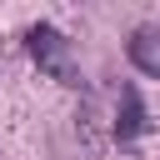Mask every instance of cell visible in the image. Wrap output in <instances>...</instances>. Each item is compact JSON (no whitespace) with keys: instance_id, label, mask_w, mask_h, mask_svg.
Masks as SVG:
<instances>
[{"instance_id":"7a4b0ae2","label":"cell","mask_w":160,"mask_h":160,"mask_svg":"<svg viewBox=\"0 0 160 160\" xmlns=\"http://www.w3.org/2000/svg\"><path fill=\"white\" fill-rule=\"evenodd\" d=\"M125 55H130V65L140 75L160 80V25H135L130 40H125Z\"/></svg>"},{"instance_id":"6da1fadb","label":"cell","mask_w":160,"mask_h":160,"mask_svg":"<svg viewBox=\"0 0 160 160\" xmlns=\"http://www.w3.org/2000/svg\"><path fill=\"white\" fill-rule=\"evenodd\" d=\"M25 50H30V60L50 75V80H60V85H80V65H75V45H70V35L65 30H55V25H30L25 30Z\"/></svg>"},{"instance_id":"3957f363","label":"cell","mask_w":160,"mask_h":160,"mask_svg":"<svg viewBox=\"0 0 160 160\" xmlns=\"http://www.w3.org/2000/svg\"><path fill=\"white\" fill-rule=\"evenodd\" d=\"M145 125H150L145 100H140V90H135V85H125V90H120V110H115V140H120V145H130Z\"/></svg>"}]
</instances>
